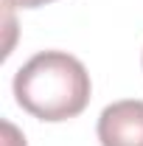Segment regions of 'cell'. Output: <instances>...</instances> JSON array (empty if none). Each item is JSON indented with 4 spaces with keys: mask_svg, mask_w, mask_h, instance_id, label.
<instances>
[{
    "mask_svg": "<svg viewBox=\"0 0 143 146\" xmlns=\"http://www.w3.org/2000/svg\"><path fill=\"white\" fill-rule=\"evenodd\" d=\"M14 96L39 121H68L87 107L90 73L65 51H42L14 73Z\"/></svg>",
    "mask_w": 143,
    "mask_h": 146,
    "instance_id": "1",
    "label": "cell"
},
{
    "mask_svg": "<svg viewBox=\"0 0 143 146\" xmlns=\"http://www.w3.org/2000/svg\"><path fill=\"white\" fill-rule=\"evenodd\" d=\"M98 141L101 146H143V101L109 104L98 118Z\"/></svg>",
    "mask_w": 143,
    "mask_h": 146,
    "instance_id": "2",
    "label": "cell"
},
{
    "mask_svg": "<svg viewBox=\"0 0 143 146\" xmlns=\"http://www.w3.org/2000/svg\"><path fill=\"white\" fill-rule=\"evenodd\" d=\"M9 6H17V9H36V6H45L51 0H6Z\"/></svg>",
    "mask_w": 143,
    "mask_h": 146,
    "instance_id": "3",
    "label": "cell"
}]
</instances>
